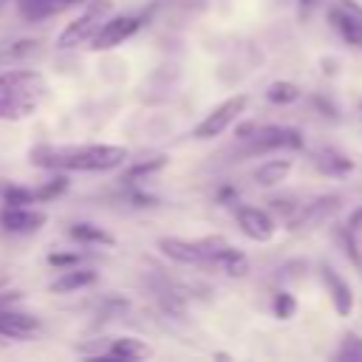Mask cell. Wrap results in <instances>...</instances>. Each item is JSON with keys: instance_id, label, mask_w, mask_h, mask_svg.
<instances>
[{"instance_id": "cell-1", "label": "cell", "mask_w": 362, "mask_h": 362, "mask_svg": "<svg viewBox=\"0 0 362 362\" xmlns=\"http://www.w3.org/2000/svg\"><path fill=\"white\" fill-rule=\"evenodd\" d=\"M28 158L51 173H105L122 167L127 150L122 144H40Z\"/></svg>"}, {"instance_id": "cell-2", "label": "cell", "mask_w": 362, "mask_h": 362, "mask_svg": "<svg viewBox=\"0 0 362 362\" xmlns=\"http://www.w3.org/2000/svg\"><path fill=\"white\" fill-rule=\"evenodd\" d=\"M48 99V79L34 68L0 71V122H23Z\"/></svg>"}, {"instance_id": "cell-3", "label": "cell", "mask_w": 362, "mask_h": 362, "mask_svg": "<svg viewBox=\"0 0 362 362\" xmlns=\"http://www.w3.org/2000/svg\"><path fill=\"white\" fill-rule=\"evenodd\" d=\"M229 243L221 235H206L201 240H187V238H158V252L170 257L173 263L181 266H201V263H215L218 255Z\"/></svg>"}, {"instance_id": "cell-4", "label": "cell", "mask_w": 362, "mask_h": 362, "mask_svg": "<svg viewBox=\"0 0 362 362\" xmlns=\"http://www.w3.org/2000/svg\"><path fill=\"white\" fill-rule=\"evenodd\" d=\"M113 14V0H85V8L65 23V28L57 37V48L59 51H71L79 48L85 42H90V37L99 31V25Z\"/></svg>"}, {"instance_id": "cell-5", "label": "cell", "mask_w": 362, "mask_h": 362, "mask_svg": "<svg viewBox=\"0 0 362 362\" xmlns=\"http://www.w3.org/2000/svg\"><path fill=\"white\" fill-rule=\"evenodd\" d=\"M303 133L291 124H263L255 127L252 136L240 139V153L243 156H269V153H291V150H303Z\"/></svg>"}, {"instance_id": "cell-6", "label": "cell", "mask_w": 362, "mask_h": 362, "mask_svg": "<svg viewBox=\"0 0 362 362\" xmlns=\"http://www.w3.org/2000/svg\"><path fill=\"white\" fill-rule=\"evenodd\" d=\"M246 107H249V96H246V93H235V96L223 99L221 105H215V107L195 124L192 139H198V141H209V139L221 136L226 127H232V124L246 113Z\"/></svg>"}, {"instance_id": "cell-7", "label": "cell", "mask_w": 362, "mask_h": 362, "mask_svg": "<svg viewBox=\"0 0 362 362\" xmlns=\"http://www.w3.org/2000/svg\"><path fill=\"white\" fill-rule=\"evenodd\" d=\"M339 204H342V195H337V192H322V195H317V198H311V201H305V204H297V209L283 221V226H286L288 232L314 229V226L325 223V221L339 209Z\"/></svg>"}, {"instance_id": "cell-8", "label": "cell", "mask_w": 362, "mask_h": 362, "mask_svg": "<svg viewBox=\"0 0 362 362\" xmlns=\"http://www.w3.org/2000/svg\"><path fill=\"white\" fill-rule=\"evenodd\" d=\"M141 25H144L141 14H110L99 25V31L90 37V48L93 51H110V48L122 45L124 40H130Z\"/></svg>"}, {"instance_id": "cell-9", "label": "cell", "mask_w": 362, "mask_h": 362, "mask_svg": "<svg viewBox=\"0 0 362 362\" xmlns=\"http://www.w3.org/2000/svg\"><path fill=\"white\" fill-rule=\"evenodd\" d=\"M328 23L348 45L362 48V6L354 0H334L328 8Z\"/></svg>"}, {"instance_id": "cell-10", "label": "cell", "mask_w": 362, "mask_h": 362, "mask_svg": "<svg viewBox=\"0 0 362 362\" xmlns=\"http://www.w3.org/2000/svg\"><path fill=\"white\" fill-rule=\"evenodd\" d=\"M235 221H238L240 232L249 240H257V243H269L274 238V232H277V223H274L272 212L260 209V206H249V204L238 206L235 209Z\"/></svg>"}, {"instance_id": "cell-11", "label": "cell", "mask_w": 362, "mask_h": 362, "mask_svg": "<svg viewBox=\"0 0 362 362\" xmlns=\"http://www.w3.org/2000/svg\"><path fill=\"white\" fill-rule=\"evenodd\" d=\"M40 317L28 314V311H20L17 305H8V308H0V337L3 339H17V342H25L31 339L37 331H40Z\"/></svg>"}, {"instance_id": "cell-12", "label": "cell", "mask_w": 362, "mask_h": 362, "mask_svg": "<svg viewBox=\"0 0 362 362\" xmlns=\"http://www.w3.org/2000/svg\"><path fill=\"white\" fill-rule=\"evenodd\" d=\"M48 215L37 206H3L0 212V223L6 232H14V235H34L45 226Z\"/></svg>"}, {"instance_id": "cell-13", "label": "cell", "mask_w": 362, "mask_h": 362, "mask_svg": "<svg viewBox=\"0 0 362 362\" xmlns=\"http://www.w3.org/2000/svg\"><path fill=\"white\" fill-rule=\"evenodd\" d=\"M320 277H322V286H325V291L331 297L334 311L339 317H351V311H354V288H351V283L337 269H331V266H322Z\"/></svg>"}, {"instance_id": "cell-14", "label": "cell", "mask_w": 362, "mask_h": 362, "mask_svg": "<svg viewBox=\"0 0 362 362\" xmlns=\"http://www.w3.org/2000/svg\"><path fill=\"white\" fill-rule=\"evenodd\" d=\"M59 274L48 283L51 291L57 294H68V291H79V288H88L99 280L96 269H88V266H68V269H57Z\"/></svg>"}, {"instance_id": "cell-15", "label": "cell", "mask_w": 362, "mask_h": 362, "mask_svg": "<svg viewBox=\"0 0 362 362\" xmlns=\"http://www.w3.org/2000/svg\"><path fill=\"white\" fill-rule=\"evenodd\" d=\"M311 161L322 175H334V178L348 175L354 170V158L348 153H342L339 147H320L311 153Z\"/></svg>"}, {"instance_id": "cell-16", "label": "cell", "mask_w": 362, "mask_h": 362, "mask_svg": "<svg viewBox=\"0 0 362 362\" xmlns=\"http://www.w3.org/2000/svg\"><path fill=\"white\" fill-rule=\"evenodd\" d=\"M291 170H294V158H288V156H283V158H266L252 173V178H255L257 187H277V184H283L288 178Z\"/></svg>"}, {"instance_id": "cell-17", "label": "cell", "mask_w": 362, "mask_h": 362, "mask_svg": "<svg viewBox=\"0 0 362 362\" xmlns=\"http://www.w3.org/2000/svg\"><path fill=\"white\" fill-rule=\"evenodd\" d=\"M76 3H85V0H17V11L25 20L37 23V20L54 17V14H59V11H65V8L76 6Z\"/></svg>"}, {"instance_id": "cell-18", "label": "cell", "mask_w": 362, "mask_h": 362, "mask_svg": "<svg viewBox=\"0 0 362 362\" xmlns=\"http://www.w3.org/2000/svg\"><path fill=\"white\" fill-rule=\"evenodd\" d=\"M102 356H113V359H144L150 356V345L139 337H116L110 339L107 348H102Z\"/></svg>"}, {"instance_id": "cell-19", "label": "cell", "mask_w": 362, "mask_h": 362, "mask_svg": "<svg viewBox=\"0 0 362 362\" xmlns=\"http://www.w3.org/2000/svg\"><path fill=\"white\" fill-rule=\"evenodd\" d=\"M68 235H71L74 240L85 243V246H113V243H116V238H113L107 229H102L99 223H90V221L74 223V226L68 229Z\"/></svg>"}, {"instance_id": "cell-20", "label": "cell", "mask_w": 362, "mask_h": 362, "mask_svg": "<svg viewBox=\"0 0 362 362\" xmlns=\"http://www.w3.org/2000/svg\"><path fill=\"white\" fill-rule=\"evenodd\" d=\"M167 164H170V158L161 156V153H158V156H150V158H144V161H133V164L124 167V173H122V184H139V181L150 178L153 173H161Z\"/></svg>"}, {"instance_id": "cell-21", "label": "cell", "mask_w": 362, "mask_h": 362, "mask_svg": "<svg viewBox=\"0 0 362 362\" xmlns=\"http://www.w3.org/2000/svg\"><path fill=\"white\" fill-rule=\"evenodd\" d=\"M229 277H246L249 274V257L240 252V249H235V246H226L221 255H218V260H215Z\"/></svg>"}, {"instance_id": "cell-22", "label": "cell", "mask_w": 362, "mask_h": 362, "mask_svg": "<svg viewBox=\"0 0 362 362\" xmlns=\"http://www.w3.org/2000/svg\"><path fill=\"white\" fill-rule=\"evenodd\" d=\"M303 96V90L294 85V82H288V79H277V82H272L269 88H266V99L272 102V105H291V102H297Z\"/></svg>"}, {"instance_id": "cell-23", "label": "cell", "mask_w": 362, "mask_h": 362, "mask_svg": "<svg viewBox=\"0 0 362 362\" xmlns=\"http://www.w3.org/2000/svg\"><path fill=\"white\" fill-rule=\"evenodd\" d=\"M3 201H6V206H31V204H37V192L23 184H8L3 189Z\"/></svg>"}, {"instance_id": "cell-24", "label": "cell", "mask_w": 362, "mask_h": 362, "mask_svg": "<svg viewBox=\"0 0 362 362\" xmlns=\"http://www.w3.org/2000/svg\"><path fill=\"white\" fill-rule=\"evenodd\" d=\"M334 359H339V362H362V337L359 334H345L339 348H337V354H334Z\"/></svg>"}, {"instance_id": "cell-25", "label": "cell", "mask_w": 362, "mask_h": 362, "mask_svg": "<svg viewBox=\"0 0 362 362\" xmlns=\"http://www.w3.org/2000/svg\"><path fill=\"white\" fill-rule=\"evenodd\" d=\"M272 311L277 320H291L297 314V300L291 291H277L274 300H272Z\"/></svg>"}, {"instance_id": "cell-26", "label": "cell", "mask_w": 362, "mask_h": 362, "mask_svg": "<svg viewBox=\"0 0 362 362\" xmlns=\"http://www.w3.org/2000/svg\"><path fill=\"white\" fill-rule=\"evenodd\" d=\"M65 189H68V175H65V173H57L48 184H42V187L34 189V192H37V201H51V198L62 195Z\"/></svg>"}, {"instance_id": "cell-27", "label": "cell", "mask_w": 362, "mask_h": 362, "mask_svg": "<svg viewBox=\"0 0 362 362\" xmlns=\"http://www.w3.org/2000/svg\"><path fill=\"white\" fill-rule=\"evenodd\" d=\"M45 260L54 269H68V266H79L82 263V255L79 252H51Z\"/></svg>"}, {"instance_id": "cell-28", "label": "cell", "mask_w": 362, "mask_h": 362, "mask_svg": "<svg viewBox=\"0 0 362 362\" xmlns=\"http://www.w3.org/2000/svg\"><path fill=\"white\" fill-rule=\"evenodd\" d=\"M351 235H359L362 232V206H356L354 212H351V218H348V226H345Z\"/></svg>"}, {"instance_id": "cell-29", "label": "cell", "mask_w": 362, "mask_h": 362, "mask_svg": "<svg viewBox=\"0 0 362 362\" xmlns=\"http://www.w3.org/2000/svg\"><path fill=\"white\" fill-rule=\"evenodd\" d=\"M20 300H23V291H0V308L17 305Z\"/></svg>"}, {"instance_id": "cell-30", "label": "cell", "mask_w": 362, "mask_h": 362, "mask_svg": "<svg viewBox=\"0 0 362 362\" xmlns=\"http://www.w3.org/2000/svg\"><path fill=\"white\" fill-rule=\"evenodd\" d=\"M235 195H238V192H235V189H232V187H223V189H221V192H218V201H221V204H229V201H232V198H235Z\"/></svg>"}, {"instance_id": "cell-31", "label": "cell", "mask_w": 362, "mask_h": 362, "mask_svg": "<svg viewBox=\"0 0 362 362\" xmlns=\"http://www.w3.org/2000/svg\"><path fill=\"white\" fill-rule=\"evenodd\" d=\"M314 3H317V0H300V11H308Z\"/></svg>"}, {"instance_id": "cell-32", "label": "cell", "mask_w": 362, "mask_h": 362, "mask_svg": "<svg viewBox=\"0 0 362 362\" xmlns=\"http://www.w3.org/2000/svg\"><path fill=\"white\" fill-rule=\"evenodd\" d=\"M6 283H8V274H6V272H0V288H6Z\"/></svg>"}, {"instance_id": "cell-33", "label": "cell", "mask_w": 362, "mask_h": 362, "mask_svg": "<svg viewBox=\"0 0 362 362\" xmlns=\"http://www.w3.org/2000/svg\"><path fill=\"white\" fill-rule=\"evenodd\" d=\"M6 6H8V0H0V14L6 11Z\"/></svg>"}, {"instance_id": "cell-34", "label": "cell", "mask_w": 362, "mask_h": 362, "mask_svg": "<svg viewBox=\"0 0 362 362\" xmlns=\"http://www.w3.org/2000/svg\"><path fill=\"white\" fill-rule=\"evenodd\" d=\"M359 110H362V99H359Z\"/></svg>"}]
</instances>
